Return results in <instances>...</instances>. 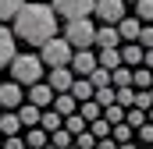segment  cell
<instances>
[{
    "label": "cell",
    "mask_w": 153,
    "mask_h": 149,
    "mask_svg": "<svg viewBox=\"0 0 153 149\" xmlns=\"http://www.w3.org/2000/svg\"><path fill=\"white\" fill-rule=\"evenodd\" d=\"M14 39L22 43H36L43 46L46 39L57 36V14L50 4H22V11L14 14Z\"/></svg>",
    "instance_id": "cell-1"
},
{
    "label": "cell",
    "mask_w": 153,
    "mask_h": 149,
    "mask_svg": "<svg viewBox=\"0 0 153 149\" xmlns=\"http://www.w3.org/2000/svg\"><path fill=\"white\" fill-rule=\"evenodd\" d=\"M7 68H11V82H18L25 89L43 82V60H39V53H14V60Z\"/></svg>",
    "instance_id": "cell-2"
},
{
    "label": "cell",
    "mask_w": 153,
    "mask_h": 149,
    "mask_svg": "<svg viewBox=\"0 0 153 149\" xmlns=\"http://www.w3.org/2000/svg\"><path fill=\"white\" fill-rule=\"evenodd\" d=\"M71 46H68V39L64 36H53L46 39L43 46H39V60H43V68H68L71 64Z\"/></svg>",
    "instance_id": "cell-3"
},
{
    "label": "cell",
    "mask_w": 153,
    "mask_h": 149,
    "mask_svg": "<svg viewBox=\"0 0 153 149\" xmlns=\"http://www.w3.org/2000/svg\"><path fill=\"white\" fill-rule=\"evenodd\" d=\"M64 39H68L71 50H89V46L96 43V25H93V18H75V21H68V25H64Z\"/></svg>",
    "instance_id": "cell-4"
},
{
    "label": "cell",
    "mask_w": 153,
    "mask_h": 149,
    "mask_svg": "<svg viewBox=\"0 0 153 149\" xmlns=\"http://www.w3.org/2000/svg\"><path fill=\"white\" fill-rule=\"evenodd\" d=\"M93 4L96 0H53V14L64 18V21H75V18H89L93 14Z\"/></svg>",
    "instance_id": "cell-5"
},
{
    "label": "cell",
    "mask_w": 153,
    "mask_h": 149,
    "mask_svg": "<svg viewBox=\"0 0 153 149\" xmlns=\"http://www.w3.org/2000/svg\"><path fill=\"white\" fill-rule=\"evenodd\" d=\"M93 14H96L103 25H117L128 11H125V0H96V4H93Z\"/></svg>",
    "instance_id": "cell-6"
},
{
    "label": "cell",
    "mask_w": 153,
    "mask_h": 149,
    "mask_svg": "<svg viewBox=\"0 0 153 149\" xmlns=\"http://www.w3.org/2000/svg\"><path fill=\"white\" fill-rule=\"evenodd\" d=\"M96 68H100V64H96V53H93V50H75V53H71L68 71L75 74V78H89Z\"/></svg>",
    "instance_id": "cell-7"
},
{
    "label": "cell",
    "mask_w": 153,
    "mask_h": 149,
    "mask_svg": "<svg viewBox=\"0 0 153 149\" xmlns=\"http://www.w3.org/2000/svg\"><path fill=\"white\" fill-rule=\"evenodd\" d=\"M22 103H25L22 85H18V82H4V85H0V110H4V114H14Z\"/></svg>",
    "instance_id": "cell-8"
},
{
    "label": "cell",
    "mask_w": 153,
    "mask_h": 149,
    "mask_svg": "<svg viewBox=\"0 0 153 149\" xmlns=\"http://www.w3.org/2000/svg\"><path fill=\"white\" fill-rule=\"evenodd\" d=\"M25 103H32V107H39V110H50V103H53V89H50L46 82L29 85V96H25Z\"/></svg>",
    "instance_id": "cell-9"
},
{
    "label": "cell",
    "mask_w": 153,
    "mask_h": 149,
    "mask_svg": "<svg viewBox=\"0 0 153 149\" xmlns=\"http://www.w3.org/2000/svg\"><path fill=\"white\" fill-rule=\"evenodd\" d=\"M14 53H18V39H14L11 29H4V25H0V68H4V64H11V60H14Z\"/></svg>",
    "instance_id": "cell-10"
},
{
    "label": "cell",
    "mask_w": 153,
    "mask_h": 149,
    "mask_svg": "<svg viewBox=\"0 0 153 149\" xmlns=\"http://www.w3.org/2000/svg\"><path fill=\"white\" fill-rule=\"evenodd\" d=\"M114 29H117V36H121V43H135V39H139V29H143V21H139L135 14H125Z\"/></svg>",
    "instance_id": "cell-11"
},
{
    "label": "cell",
    "mask_w": 153,
    "mask_h": 149,
    "mask_svg": "<svg viewBox=\"0 0 153 149\" xmlns=\"http://www.w3.org/2000/svg\"><path fill=\"white\" fill-rule=\"evenodd\" d=\"M71 82H75V74L68 71V68H50V78H46V85L53 89V96H57V92H68V89H71Z\"/></svg>",
    "instance_id": "cell-12"
},
{
    "label": "cell",
    "mask_w": 153,
    "mask_h": 149,
    "mask_svg": "<svg viewBox=\"0 0 153 149\" xmlns=\"http://www.w3.org/2000/svg\"><path fill=\"white\" fill-rule=\"evenodd\" d=\"M96 46H100V50H117V46H121V36H117L114 25H100V29H96Z\"/></svg>",
    "instance_id": "cell-13"
},
{
    "label": "cell",
    "mask_w": 153,
    "mask_h": 149,
    "mask_svg": "<svg viewBox=\"0 0 153 149\" xmlns=\"http://www.w3.org/2000/svg\"><path fill=\"white\" fill-rule=\"evenodd\" d=\"M121 64L125 68H143V46L139 43H121Z\"/></svg>",
    "instance_id": "cell-14"
},
{
    "label": "cell",
    "mask_w": 153,
    "mask_h": 149,
    "mask_svg": "<svg viewBox=\"0 0 153 149\" xmlns=\"http://www.w3.org/2000/svg\"><path fill=\"white\" fill-rule=\"evenodd\" d=\"M50 110L61 114V117H71V114L78 110V103L71 100V92H57V96H53V103H50Z\"/></svg>",
    "instance_id": "cell-15"
},
{
    "label": "cell",
    "mask_w": 153,
    "mask_h": 149,
    "mask_svg": "<svg viewBox=\"0 0 153 149\" xmlns=\"http://www.w3.org/2000/svg\"><path fill=\"white\" fill-rule=\"evenodd\" d=\"M18 121H22V128H39V107H32V103H22V107H18Z\"/></svg>",
    "instance_id": "cell-16"
},
{
    "label": "cell",
    "mask_w": 153,
    "mask_h": 149,
    "mask_svg": "<svg viewBox=\"0 0 153 149\" xmlns=\"http://www.w3.org/2000/svg\"><path fill=\"white\" fill-rule=\"evenodd\" d=\"M96 64H100L103 71L121 68V46H117V50H100V53H96Z\"/></svg>",
    "instance_id": "cell-17"
},
{
    "label": "cell",
    "mask_w": 153,
    "mask_h": 149,
    "mask_svg": "<svg viewBox=\"0 0 153 149\" xmlns=\"http://www.w3.org/2000/svg\"><path fill=\"white\" fill-rule=\"evenodd\" d=\"M68 92H71V100H75V103H85V100H93V85H89V78H75Z\"/></svg>",
    "instance_id": "cell-18"
},
{
    "label": "cell",
    "mask_w": 153,
    "mask_h": 149,
    "mask_svg": "<svg viewBox=\"0 0 153 149\" xmlns=\"http://www.w3.org/2000/svg\"><path fill=\"white\" fill-rule=\"evenodd\" d=\"M78 117H82L85 124H93V121L103 117V107H100L96 100H85V103H78Z\"/></svg>",
    "instance_id": "cell-19"
},
{
    "label": "cell",
    "mask_w": 153,
    "mask_h": 149,
    "mask_svg": "<svg viewBox=\"0 0 153 149\" xmlns=\"http://www.w3.org/2000/svg\"><path fill=\"white\" fill-rule=\"evenodd\" d=\"M132 89H135V92L153 89V71H146V68H132Z\"/></svg>",
    "instance_id": "cell-20"
},
{
    "label": "cell",
    "mask_w": 153,
    "mask_h": 149,
    "mask_svg": "<svg viewBox=\"0 0 153 149\" xmlns=\"http://www.w3.org/2000/svg\"><path fill=\"white\" fill-rule=\"evenodd\" d=\"M39 128H43L46 135H53L57 128H64V117H61V114H53V110H43V114H39Z\"/></svg>",
    "instance_id": "cell-21"
},
{
    "label": "cell",
    "mask_w": 153,
    "mask_h": 149,
    "mask_svg": "<svg viewBox=\"0 0 153 149\" xmlns=\"http://www.w3.org/2000/svg\"><path fill=\"white\" fill-rule=\"evenodd\" d=\"M18 131H22L18 114H0V135H4V139H11V135H18Z\"/></svg>",
    "instance_id": "cell-22"
},
{
    "label": "cell",
    "mask_w": 153,
    "mask_h": 149,
    "mask_svg": "<svg viewBox=\"0 0 153 149\" xmlns=\"http://www.w3.org/2000/svg\"><path fill=\"white\" fill-rule=\"evenodd\" d=\"M46 142H50V135H46L43 128H29V131H25V149H43Z\"/></svg>",
    "instance_id": "cell-23"
},
{
    "label": "cell",
    "mask_w": 153,
    "mask_h": 149,
    "mask_svg": "<svg viewBox=\"0 0 153 149\" xmlns=\"http://www.w3.org/2000/svg\"><path fill=\"white\" fill-rule=\"evenodd\" d=\"M111 85H114V89H128V85H132V68H125V64L114 68V71H111Z\"/></svg>",
    "instance_id": "cell-24"
},
{
    "label": "cell",
    "mask_w": 153,
    "mask_h": 149,
    "mask_svg": "<svg viewBox=\"0 0 153 149\" xmlns=\"http://www.w3.org/2000/svg\"><path fill=\"white\" fill-rule=\"evenodd\" d=\"M111 139H114L117 146H125V142H135V131L121 121V124H114V128H111Z\"/></svg>",
    "instance_id": "cell-25"
},
{
    "label": "cell",
    "mask_w": 153,
    "mask_h": 149,
    "mask_svg": "<svg viewBox=\"0 0 153 149\" xmlns=\"http://www.w3.org/2000/svg\"><path fill=\"white\" fill-rule=\"evenodd\" d=\"M135 18L143 25H153V0H135Z\"/></svg>",
    "instance_id": "cell-26"
},
{
    "label": "cell",
    "mask_w": 153,
    "mask_h": 149,
    "mask_svg": "<svg viewBox=\"0 0 153 149\" xmlns=\"http://www.w3.org/2000/svg\"><path fill=\"white\" fill-rule=\"evenodd\" d=\"M50 146H57V149H68V146H75V135H71V131H64V128H57V131L50 135Z\"/></svg>",
    "instance_id": "cell-27"
},
{
    "label": "cell",
    "mask_w": 153,
    "mask_h": 149,
    "mask_svg": "<svg viewBox=\"0 0 153 149\" xmlns=\"http://www.w3.org/2000/svg\"><path fill=\"white\" fill-rule=\"evenodd\" d=\"M22 4H25V0H0V21L14 18V14L22 11Z\"/></svg>",
    "instance_id": "cell-28"
},
{
    "label": "cell",
    "mask_w": 153,
    "mask_h": 149,
    "mask_svg": "<svg viewBox=\"0 0 153 149\" xmlns=\"http://www.w3.org/2000/svg\"><path fill=\"white\" fill-rule=\"evenodd\" d=\"M103 121L114 128V124H121V121H125V110H121L117 103H111V107H103Z\"/></svg>",
    "instance_id": "cell-29"
},
{
    "label": "cell",
    "mask_w": 153,
    "mask_h": 149,
    "mask_svg": "<svg viewBox=\"0 0 153 149\" xmlns=\"http://www.w3.org/2000/svg\"><path fill=\"white\" fill-rule=\"evenodd\" d=\"M89 85H93V89H107V85H111V71L96 68V71L89 74Z\"/></svg>",
    "instance_id": "cell-30"
},
{
    "label": "cell",
    "mask_w": 153,
    "mask_h": 149,
    "mask_svg": "<svg viewBox=\"0 0 153 149\" xmlns=\"http://www.w3.org/2000/svg\"><path fill=\"white\" fill-rule=\"evenodd\" d=\"M85 128H89V124H85V121L78 117V110L71 114V117H64V131H71V135H78V131H85Z\"/></svg>",
    "instance_id": "cell-31"
},
{
    "label": "cell",
    "mask_w": 153,
    "mask_h": 149,
    "mask_svg": "<svg viewBox=\"0 0 153 149\" xmlns=\"http://www.w3.org/2000/svg\"><path fill=\"white\" fill-rule=\"evenodd\" d=\"M93 100H96L100 107H111V103H114V85H107V89H93Z\"/></svg>",
    "instance_id": "cell-32"
},
{
    "label": "cell",
    "mask_w": 153,
    "mask_h": 149,
    "mask_svg": "<svg viewBox=\"0 0 153 149\" xmlns=\"http://www.w3.org/2000/svg\"><path fill=\"white\" fill-rule=\"evenodd\" d=\"M89 135H93V139H111V124L100 117V121H93V124H89Z\"/></svg>",
    "instance_id": "cell-33"
},
{
    "label": "cell",
    "mask_w": 153,
    "mask_h": 149,
    "mask_svg": "<svg viewBox=\"0 0 153 149\" xmlns=\"http://www.w3.org/2000/svg\"><path fill=\"white\" fill-rule=\"evenodd\" d=\"M135 142H143V146H153V124L146 121L143 128H135Z\"/></svg>",
    "instance_id": "cell-34"
},
{
    "label": "cell",
    "mask_w": 153,
    "mask_h": 149,
    "mask_svg": "<svg viewBox=\"0 0 153 149\" xmlns=\"http://www.w3.org/2000/svg\"><path fill=\"white\" fill-rule=\"evenodd\" d=\"M75 149H96V139L89 135V128H85V131H78V135H75Z\"/></svg>",
    "instance_id": "cell-35"
},
{
    "label": "cell",
    "mask_w": 153,
    "mask_h": 149,
    "mask_svg": "<svg viewBox=\"0 0 153 149\" xmlns=\"http://www.w3.org/2000/svg\"><path fill=\"white\" fill-rule=\"evenodd\" d=\"M135 43H139L143 50H153V25H143V29H139V39H135Z\"/></svg>",
    "instance_id": "cell-36"
},
{
    "label": "cell",
    "mask_w": 153,
    "mask_h": 149,
    "mask_svg": "<svg viewBox=\"0 0 153 149\" xmlns=\"http://www.w3.org/2000/svg\"><path fill=\"white\" fill-rule=\"evenodd\" d=\"M0 149H25V139H22V135H11V139L0 142Z\"/></svg>",
    "instance_id": "cell-37"
},
{
    "label": "cell",
    "mask_w": 153,
    "mask_h": 149,
    "mask_svg": "<svg viewBox=\"0 0 153 149\" xmlns=\"http://www.w3.org/2000/svg\"><path fill=\"white\" fill-rule=\"evenodd\" d=\"M143 68L153 71V50H143Z\"/></svg>",
    "instance_id": "cell-38"
},
{
    "label": "cell",
    "mask_w": 153,
    "mask_h": 149,
    "mask_svg": "<svg viewBox=\"0 0 153 149\" xmlns=\"http://www.w3.org/2000/svg\"><path fill=\"white\" fill-rule=\"evenodd\" d=\"M96 149H117L114 139H96Z\"/></svg>",
    "instance_id": "cell-39"
},
{
    "label": "cell",
    "mask_w": 153,
    "mask_h": 149,
    "mask_svg": "<svg viewBox=\"0 0 153 149\" xmlns=\"http://www.w3.org/2000/svg\"><path fill=\"white\" fill-rule=\"evenodd\" d=\"M117 149H139V142H125V146H117Z\"/></svg>",
    "instance_id": "cell-40"
},
{
    "label": "cell",
    "mask_w": 153,
    "mask_h": 149,
    "mask_svg": "<svg viewBox=\"0 0 153 149\" xmlns=\"http://www.w3.org/2000/svg\"><path fill=\"white\" fill-rule=\"evenodd\" d=\"M146 121H150V124H153V107H150V110H146Z\"/></svg>",
    "instance_id": "cell-41"
},
{
    "label": "cell",
    "mask_w": 153,
    "mask_h": 149,
    "mask_svg": "<svg viewBox=\"0 0 153 149\" xmlns=\"http://www.w3.org/2000/svg\"><path fill=\"white\" fill-rule=\"evenodd\" d=\"M146 96H150V103H153V89H146Z\"/></svg>",
    "instance_id": "cell-42"
},
{
    "label": "cell",
    "mask_w": 153,
    "mask_h": 149,
    "mask_svg": "<svg viewBox=\"0 0 153 149\" xmlns=\"http://www.w3.org/2000/svg\"><path fill=\"white\" fill-rule=\"evenodd\" d=\"M0 142H4V135H0Z\"/></svg>",
    "instance_id": "cell-43"
},
{
    "label": "cell",
    "mask_w": 153,
    "mask_h": 149,
    "mask_svg": "<svg viewBox=\"0 0 153 149\" xmlns=\"http://www.w3.org/2000/svg\"><path fill=\"white\" fill-rule=\"evenodd\" d=\"M68 149H75V146H68Z\"/></svg>",
    "instance_id": "cell-44"
},
{
    "label": "cell",
    "mask_w": 153,
    "mask_h": 149,
    "mask_svg": "<svg viewBox=\"0 0 153 149\" xmlns=\"http://www.w3.org/2000/svg\"><path fill=\"white\" fill-rule=\"evenodd\" d=\"M132 4H135V0H132Z\"/></svg>",
    "instance_id": "cell-45"
}]
</instances>
